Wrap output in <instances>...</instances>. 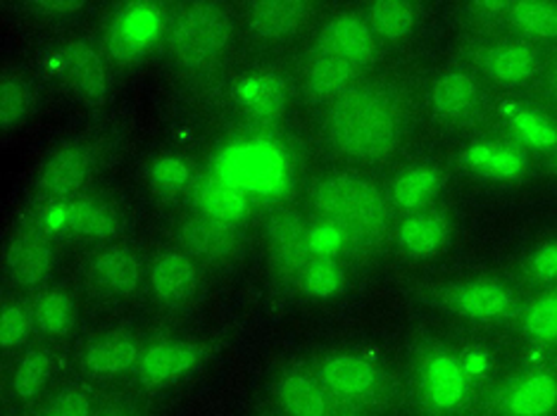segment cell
I'll return each instance as SVG.
<instances>
[{
  "label": "cell",
  "instance_id": "6da1fadb",
  "mask_svg": "<svg viewBox=\"0 0 557 416\" xmlns=\"http://www.w3.org/2000/svg\"><path fill=\"white\" fill-rule=\"evenodd\" d=\"M410 105L398 86L358 81L338 96L324 115V134L336 155L360 165L384 162L403 146Z\"/></svg>",
  "mask_w": 557,
  "mask_h": 416
},
{
  "label": "cell",
  "instance_id": "7a4b0ae2",
  "mask_svg": "<svg viewBox=\"0 0 557 416\" xmlns=\"http://www.w3.org/2000/svg\"><path fill=\"white\" fill-rule=\"evenodd\" d=\"M312 205L356 255H372L391 231V200L367 176H326L312 188Z\"/></svg>",
  "mask_w": 557,
  "mask_h": 416
},
{
  "label": "cell",
  "instance_id": "3957f363",
  "mask_svg": "<svg viewBox=\"0 0 557 416\" xmlns=\"http://www.w3.org/2000/svg\"><path fill=\"white\" fill-rule=\"evenodd\" d=\"M234 41L232 17L222 5L194 3L174 17L168 31V50L184 72H210L230 53Z\"/></svg>",
  "mask_w": 557,
  "mask_h": 416
},
{
  "label": "cell",
  "instance_id": "277c9868",
  "mask_svg": "<svg viewBox=\"0 0 557 416\" xmlns=\"http://www.w3.org/2000/svg\"><path fill=\"white\" fill-rule=\"evenodd\" d=\"M417 393L432 414H453L465 407L472 393V376L465 362L443 348L426 350L417 362Z\"/></svg>",
  "mask_w": 557,
  "mask_h": 416
},
{
  "label": "cell",
  "instance_id": "5b68a950",
  "mask_svg": "<svg viewBox=\"0 0 557 416\" xmlns=\"http://www.w3.org/2000/svg\"><path fill=\"white\" fill-rule=\"evenodd\" d=\"M314 376L334 402L346 405H374L386 393L384 371L358 355H329L318 364Z\"/></svg>",
  "mask_w": 557,
  "mask_h": 416
},
{
  "label": "cell",
  "instance_id": "8992f818",
  "mask_svg": "<svg viewBox=\"0 0 557 416\" xmlns=\"http://www.w3.org/2000/svg\"><path fill=\"white\" fill-rule=\"evenodd\" d=\"M438 302L462 319L479 324L505 322L517 314V298L496 279H467L438 291Z\"/></svg>",
  "mask_w": 557,
  "mask_h": 416
},
{
  "label": "cell",
  "instance_id": "52a82bcc",
  "mask_svg": "<svg viewBox=\"0 0 557 416\" xmlns=\"http://www.w3.org/2000/svg\"><path fill=\"white\" fill-rule=\"evenodd\" d=\"M180 241L186 255L206 267H230L244 250V236L232 222L208 217V214H191L180 226Z\"/></svg>",
  "mask_w": 557,
  "mask_h": 416
},
{
  "label": "cell",
  "instance_id": "ba28073f",
  "mask_svg": "<svg viewBox=\"0 0 557 416\" xmlns=\"http://www.w3.org/2000/svg\"><path fill=\"white\" fill-rule=\"evenodd\" d=\"M268 248L274 269L286 279H298L312 264L314 250L308 224L296 210H282L268 222Z\"/></svg>",
  "mask_w": 557,
  "mask_h": 416
},
{
  "label": "cell",
  "instance_id": "9c48e42d",
  "mask_svg": "<svg viewBox=\"0 0 557 416\" xmlns=\"http://www.w3.org/2000/svg\"><path fill=\"white\" fill-rule=\"evenodd\" d=\"M300 91L314 105H332L350 86L360 81V70L341 60L332 50L314 43L300 62Z\"/></svg>",
  "mask_w": 557,
  "mask_h": 416
},
{
  "label": "cell",
  "instance_id": "30bf717a",
  "mask_svg": "<svg viewBox=\"0 0 557 416\" xmlns=\"http://www.w3.org/2000/svg\"><path fill=\"white\" fill-rule=\"evenodd\" d=\"M503 416H553L557 412V374L553 369H524L505 381L496 393Z\"/></svg>",
  "mask_w": 557,
  "mask_h": 416
},
{
  "label": "cell",
  "instance_id": "8fae6325",
  "mask_svg": "<svg viewBox=\"0 0 557 416\" xmlns=\"http://www.w3.org/2000/svg\"><path fill=\"white\" fill-rule=\"evenodd\" d=\"M429 103L438 122L462 126L484 115L486 91L474 74L465 70H448L434 81Z\"/></svg>",
  "mask_w": 557,
  "mask_h": 416
},
{
  "label": "cell",
  "instance_id": "7c38bea8",
  "mask_svg": "<svg viewBox=\"0 0 557 416\" xmlns=\"http://www.w3.org/2000/svg\"><path fill=\"white\" fill-rule=\"evenodd\" d=\"M162 31V15L156 5L136 3L126 5L112 20L108 29V50L120 62L141 58L146 50L158 41Z\"/></svg>",
  "mask_w": 557,
  "mask_h": 416
},
{
  "label": "cell",
  "instance_id": "4fadbf2b",
  "mask_svg": "<svg viewBox=\"0 0 557 416\" xmlns=\"http://www.w3.org/2000/svg\"><path fill=\"white\" fill-rule=\"evenodd\" d=\"M479 70L500 86H522L541 72V53L524 39L493 41L479 50Z\"/></svg>",
  "mask_w": 557,
  "mask_h": 416
},
{
  "label": "cell",
  "instance_id": "5bb4252c",
  "mask_svg": "<svg viewBox=\"0 0 557 416\" xmlns=\"http://www.w3.org/2000/svg\"><path fill=\"white\" fill-rule=\"evenodd\" d=\"M144 279L141 260L136 252L124 245H110L98 250L88 260L86 281L98 295L103 298H126L132 295Z\"/></svg>",
  "mask_w": 557,
  "mask_h": 416
},
{
  "label": "cell",
  "instance_id": "9a60e30c",
  "mask_svg": "<svg viewBox=\"0 0 557 416\" xmlns=\"http://www.w3.org/2000/svg\"><path fill=\"white\" fill-rule=\"evenodd\" d=\"M91 169V150L82 143H67L48 155L36 176V188L48 198L65 200L82 191Z\"/></svg>",
  "mask_w": 557,
  "mask_h": 416
},
{
  "label": "cell",
  "instance_id": "2e32d148",
  "mask_svg": "<svg viewBox=\"0 0 557 416\" xmlns=\"http://www.w3.org/2000/svg\"><path fill=\"white\" fill-rule=\"evenodd\" d=\"M198 262L184 250H168L150 264V288L164 307H184L198 293Z\"/></svg>",
  "mask_w": 557,
  "mask_h": 416
},
{
  "label": "cell",
  "instance_id": "e0dca14e",
  "mask_svg": "<svg viewBox=\"0 0 557 416\" xmlns=\"http://www.w3.org/2000/svg\"><path fill=\"white\" fill-rule=\"evenodd\" d=\"M53 267L55 250L41 231L22 229L10 238L5 250V269L12 281L24 288H36L48 281Z\"/></svg>",
  "mask_w": 557,
  "mask_h": 416
},
{
  "label": "cell",
  "instance_id": "ac0fdd59",
  "mask_svg": "<svg viewBox=\"0 0 557 416\" xmlns=\"http://www.w3.org/2000/svg\"><path fill=\"white\" fill-rule=\"evenodd\" d=\"M318 43L360 72L372 65L376 55V36L364 15H356V12H344L329 20L318 36Z\"/></svg>",
  "mask_w": 557,
  "mask_h": 416
},
{
  "label": "cell",
  "instance_id": "d6986e66",
  "mask_svg": "<svg viewBox=\"0 0 557 416\" xmlns=\"http://www.w3.org/2000/svg\"><path fill=\"white\" fill-rule=\"evenodd\" d=\"M462 165L491 181H517L529 172V155L522 146L505 141H476L462 150Z\"/></svg>",
  "mask_w": 557,
  "mask_h": 416
},
{
  "label": "cell",
  "instance_id": "ffe728a7",
  "mask_svg": "<svg viewBox=\"0 0 557 416\" xmlns=\"http://www.w3.org/2000/svg\"><path fill=\"white\" fill-rule=\"evenodd\" d=\"M60 67L74 91L86 103H103L108 93V74L103 58L86 41H72L60 50Z\"/></svg>",
  "mask_w": 557,
  "mask_h": 416
},
{
  "label": "cell",
  "instance_id": "44dd1931",
  "mask_svg": "<svg viewBox=\"0 0 557 416\" xmlns=\"http://www.w3.org/2000/svg\"><path fill=\"white\" fill-rule=\"evenodd\" d=\"M200 357L202 352L198 345L184 343V340H164L144 352L138 362V378L150 388L168 386L191 371Z\"/></svg>",
  "mask_w": 557,
  "mask_h": 416
},
{
  "label": "cell",
  "instance_id": "7402d4cb",
  "mask_svg": "<svg viewBox=\"0 0 557 416\" xmlns=\"http://www.w3.org/2000/svg\"><path fill=\"white\" fill-rule=\"evenodd\" d=\"M308 20V5L298 0H260L248 8V29L268 43L294 39Z\"/></svg>",
  "mask_w": 557,
  "mask_h": 416
},
{
  "label": "cell",
  "instance_id": "603a6c76",
  "mask_svg": "<svg viewBox=\"0 0 557 416\" xmlns=\"http://www.w3.org/2000/svg\"><path fill=\"white\" fill-rule=\"evenodd\" d=\"M276 402L286 416H334V400L318 376L288 371L276 383Z\"/></svg>",
  "mask_w": 557,
  "mask_h": 416
},
{
  "label": "cell",
  "instance_id": "cb8c5ba5",
  "mask_svg": "<svg viewBox=\"0 0 557 416\" xmlns=\"http://www.w3.org/2000/svg\"><path fill=\"white\" fill-rule=\"evenodd\" d=\"M396 241L405 255L410 257H432L448 245L450 222L438 212L422 210L408 214L396 231Z\"/></svg>",
  "mask_w": 557,
  "mask_h": 416
},
{
  "label": "cell",
  "instance_id": "d4e9b609",
  "mask_svg": "<svg viewBox=\"0 0 557 416\" xmlns=\"http://www.w3.org/2000/svg\"><path fill=\"white\" fill-rule=\"evenodd\" d=\"M443 188V174L434 165H412L400 172L388 186L391 207L408 214L422 212L434 203V198Z\"/></svg>",
  "mask_w": 557,
  "mask_h": 416
},
{
  "label": "cell",
  "instance_id": "484cf974",
  "mask_svg": "<svg viewBox=\"0 0 557 416\" xmlns=\"http://www.w3.org/2000/svg\"><path fill=\"white\" fill-rule=\"evenodd\" d=\"M238 100L250 119L262 124L276 122L286 108V84L274 72L252 74L240 84Z\"/></svg>",
  "mask_w": 557,
  "mask_h": 416
},
{
  "label": "cell",
  "instance_id": "4316f807",
  "mask_svg": "<svg viewBox=\"0 0 557 416\" xmlns=\"http://www.w3.org/2000/svg\"><path fill=\"white\" fill-rule=\"evenodd\" d=\"M141 355L144 352L138 348L136 338L126 333H108L86 348L84 367L96 376H120L132 367H138Z\"/></svg>",
  "mask_w": 557,
  "mask_h": 416
},
{
  "label": "cell",
  "instance_id": "83f0119b",
  "mask_svg": "<svg viewBox=\"0 0 557 416\" xmlns=\"http://www.w3.org/2000/svg\"><path fill=\"white\" fill-rule=\"evenodd\" d=\"M505 119L512 136L517 138V146L539 150V153H555L557 150V122L550 119L546 112L512 105L505 112Z\"/></svg>",
  "mask_w": 557,
  "mask_h": 416
},
{
  "label": "cell",
  "instance_id": "f1b7e54d",
  "mask_svg": "<svg viewBox=\"0 0 557 416\" xmlns=\"http://www.w3.org/2000/svg\"><path fill=\"white\" fill-rule=\"evenodd\" d=\"M505 20L524 41H555L557 39V3L548 0H519L510 3Z\"/></svg>",
  "mask_w": 557,
  "mask_h": 416
},
{
  "label": "cell",
  "instance_id": "f546056e",
  "mask_svg": "<svg viewBox=\"0 0 557 416\" xmlns=\"http://www.w3.org/2000/svg\"><path fill=\"white\" fill-rule=\"evenodd\" d=\"M194 196L196 203L200 205V212L214 219L236 224L246 212V200L244 193H240V188L226 179H220V176L200 179L196 184Z\"/></svg>",
  "mask_w": 557,
  "mask_h": 416
},
{
  "label": "cell",
  "instance_id": "4dcf8cb0",
  "mask_svg": "<svg viewBox=\"0 0 557 416\" xmlns=\"http://www.w3.org/2000/svg\"><path fill=\"white\" fill-rule=\"evenodd\" d=\"M364 20L372 27L376 39L398 43L412 34L417 12L414 5L405 3V0H382V3H372L367 8Z\"/></svg>",
  "mask_w": 557,
  "mask_h": 416
},
{
  "label": "cell",
  "instance_id": "1f68e13d",
  "mask_svg": "<svg viewBox=\"0 0 557 416\" xmlns=\"http://www.w3.org/2000/svg\"><path fill=\"white\" fill-rule=\"evenodd\" d=\"M32 314L36 329L46 336H65L74 326V322H77L74 300L65 291H55V288L36 295Z\"/></svg>",
  "mask_w": 557,
  "mask_h": 416
},
{
  "label": "cell",
  "instance_id": "d6a6232c",
  "mask_svg": "<svg viewBox=\"0 0 557 416\" xmlns=\"http://www.w3.org/2000/svg\"><path fill=\"white\" fill-rule=\"evenodd\" d=\"M519 324L534 343L557 345V283L529 302L519 314Z\"/></svg>",
  "mask_w": 557,
  "mask_h": 416
},
{
  "label": "cell",
  "instance_id": "836d02e7",
  "mask_svg": "<svg viewBox=\"0 0 557 416\" xmlns=\"http://www.w3.org/2000/svg\"><path fill=\"white\" fill-rule=\"evenodd\" d=\"M67 224L72 231L94 238H108L120 229L115 210L100 203V200H77V203H72L67 210Z\"/></svg>",
  "mask_w": 557,
  "mask_h": 416
},
{
  "label": "cell",
  "instance_id": "e575fe53",
  "mask_svg": "<svg viewBox=\"0 0 557 416\" xmlns=\"http://www.w3.org/2000/svg\"><path fill=\"white\" fill-rule=\"evenodd\" d=\"M50 374H53V357L48 350H32L20 360L12 371L10 388L20 400H32L46 388Z\"/></svg>",
  "mask_w": 557,
  "mask_h": 416
},
{
  "label": "cell",
  "instance_id": "d590c367",
  "mask_svg": "<svg viewBox=\"0 0 557 416\" xmlns=\"http://www.w3.org/2000/svg\"><path fill=\"white\" fill-rule=\"evenodd\" d=\"M32 110V91L15 74H3L0 79V126L12 129Z\"/></svg>",
  "mask_w": 557,
  "mask_h": 416
},
{
  "label": "cell",
  "instance_id": "8d00e7d4",
  "mask_svg": "<svg viewBox=\"0 0 557 416\" xmlns=\"http://www.w3.org/2000/svg\"><path fill=\"white\" fill-rule=\"evenodd\" d=\"M34 314L20 302H8L0 312V348L15 350L29 338L34 329Z\"/></svg>",
  "mask_w": 557,
  "mask_h": 416
},
{
  "label": "cell",
  "instance_id": "74e56055",
  "mask_svg": "<svg viewBox=\"0 0 557 416\" xmlns=\"http://www.w3.org/2000/svg\"><path fill=\"white\" fill-rule=\"evenodd\" d=\"M300 283L310 295L326 298V295H332V293L338 291L341 269L336 267V262L326 260V257H318V260H312V264L306 269V274L300 276Z\"/></svg>",
  "mask_w": 557,
  "mask_h": 416
},
{
  "label": "cell",
  "instance_id": "f35d334b",
  "mask_svg": "<svg viewBox=\"0 0 557 416\" xmlns=\"http://www.w3.org/2000/svg\"><path fill=\"white\" fill-rule=\"evenodd\" d=\"M527 274L529 279L536 283H557V241L541 243L531 252L527 257Z\"/></svg>",
  "mask_w": 557,
  "mask_h": 416
},
{
  "label": "cell",
  "instance_id": "ab89813d",
  "mask_svg": "<svg viewBox=\"0 0 557 416\" xmlns=\"http://www.w3.org/2000/svg\"><path fill=\"white\" fill-rule=\"evenodd\" d=\"M44 416H94V400L82 388H67L50 402Z\"/></svg>",
  "mask_w": 557,
  "mask_h": 416
},
{
  "label": "cell",
  "instance_id": "60d3db41",
  "mask_svg": "<svg viewBox=\"0 0 557 416\" xmlns=\"http://www.w3.org/2000/svg\"><path fill=\"white\" fill-rule=\"evenodd\" d=\"M41 10H58V12H67V10H77L82 3H41Z\"/></svg>",
  "mask_w": 557,
  "mask_h": 416
},
{
  "label": "cell",
  "instance_id": "b9f144b4",
  "mask_svg": "<svg viewBox=\"0 0 557 416\" xmlns=\"http://www.w3.org/2000/svg\"><path fill=\"white\" fill-rule=\"evenodd\" d=\"M548 86H550V93H553V98L557 100V60H555V65H553V70H550Z\"/></svg>",
  "mask_w": 557,
  "mask_h": 416
},
{
  "label": "cell",
  "instance_id": "7bdbcfd3",
  "mask_svg": "<svg viewBox=\"0 0 557 416\" xmlns=\"http://www.w3.org/2000/svg\"><path fill=\"white\" fill-rule=\"evenodd\" d=\"M98 416H132V414L120 412V409H110V412H103V414H98Z\"/></svg>",
  "mask_w": 557,
  "mask_h": 416
},
{
  "label": "cell",
  "instance_id": "ee69618b",
  "mask_svg": "<svg viewBox=\"0 0 557 416\" xmlns=\"http://www.w3.org/2000/svg\"><path fill=\"white\" fill-rule=\"evenodd\" d=\"M553 169L557 172V150H555V160H553Z\"/></svg>",
  "mask_w": 557,
  "mask_h": 416
}]
</instances>
